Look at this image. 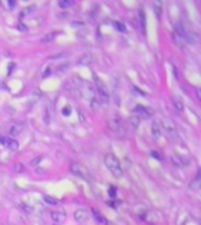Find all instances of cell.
Wrapping results in <instances>:
<instances>
[{"instance_id":"1","label":"cell","mask_w":201,"mask_h":225,"mask_svg":"<svg viewBox=\"0 0 201 225\" xmlns=\"http://www.w3.org/2000/svg\"><path fill=\"white\" fill-rule=\"evenodd\" d=\"M105 165L106 168L112 172V175L116 178H120L122 176V169H121V164L119 158L115 155L107 154L105 156Z\"/></svg>"},{"instance_id":"2","label":"cell","mask_w":201,"mask_h":225,"mask_svg":"<svg viewBox=\"0 0 201 225\" xmlns=\"http://www.w3.org/2000/svg\"><path fill=\"white\" fill-rule=\"evenodd\" d=\"M160 126H161V130H164L165 134L170 137V138L174 140V138L178 137V129H176L175 124L173 123L170 119H164L160 122Z\"/></svg>"},{"instance_id":"3","label":"cell","mask_w":201,"mask_h":225,"mask_svg":"<svg viewBox=\"0 0 201 225\" xmlns=\"http://www.w3.org/2000/svg\"><path fill=\"white\" fill-rule=\"evenodd\" d=\"M94 82H95V88L98 90V95L101 99V101L103 103H107L108 99H109V94H108V89L106 87V84L103 83V81L100 78H98L97 75H94Z\"/></svg>"},{"instance_id":"4","label":"cell","mask_w":201,"mask_h":225,"mask_svg":"<svg viewBox=\"0 0 201 225\" xmlns=\"http://www.w3.org/2000/svg\"><path fill=\"white\" fill-rule=\"evenodd\" d=\"M71 171L76 175V176H79L80 178L82 179H85V181H92V176H91V174L88 172V170L82 165V164L78 163V162H73L71 164Z\"/></svg>"},{"instance_id":"5","label":"cell","mask_w":201,"mask_h":225,"mask_svg":"<svg viewBox=\"0 0 201 225\" xmlns=\"http://www.w3.org/2000/svg\"><path fill=\"white\" fill-rule=\"evenodd\" d=\"M108 126L114 134H115L118 137H122L125 135V130H124V127H122V123H121L120 119H113L108 122Z\"/></svg>"},{"instance_id":"6","label":"cell","mask_w":201,"mask_h":225,"mask_svg":"<svg viewBox=\"0 0 201 225\" xmlns=\"http://www.w3.org/2000/svg\"><path fill=\"white\" fill-rule=\"evenodd\" d=\"M0 144L4 146L5 148H7V149L12 150V151H15L19 148V143L14 138L8 136H4V135H0Z\"/></svg>"},{"instance_id":"7","label":"cell","mask_w":201,"mask_h":225,"mask_svg":"<svg viewBox=\"0 0 201 225\" xmlns=\"http://www.w3.org/2000/svg\"><path fill=\"white\" fill-rule=\"evenodd\" d=\"M51 218L57 225H61L66 219V213H65L63 209L54 210V211H51Z\"/></svg>"},{"instance_id":"8","label":"cell","mask_w":201,"mask_h":225,"mask_svg":"<svg viewBox=\"0 0 201 225\" xmlns=\"http://www.w3.org/2000/svg\"><path fill=\"white\" fill-rule=\"evenodd\" d=\"M74 219L78 223H85L88 219V212L86 211L85 209H78L74 212Z\"/></svg>"},{"instance_id":"9","label":"cell","mask_w":201,"mask_h":225,"mask_svg":"<svg viewBox=\"0 0 201 225\" xmlns=\"http://www.w3.org/2000/svg\"><path fill=\"white\" fill-rule=\"evenodd\" d=\"M22 129H24V124L20 123V122H15V123H13L11 127H9V135L12 136V138L15 136H18V135H20V132L22 131Z\"/></svg>"},{"instance_id":"10","label":"cell","mask_w":201,"mask_h":225,"mask_svg":"<svg viewBox=\"0 0 201 225\" xmlns=\"http://www.w3.org/2000/svg\"><path fill=\"white\" fill-rule=\"evenodd\" d=\"M134 113L135 115H140V116H142V117H148V116H151L152 115V110L149 109V108H145L142 106H137L134 108Z\"/></svg>"},{"instance_id":"11","label":"cell","mask_w":201,"mask_h":225,"mask_svg":"<svg viewBox=\"0 0 201 225\" xmlns=\"http://www.w3.org/2000/svg\"><path fill=\"white\" fill-rule=\"evenodd\" d=\"M152 135L154 138H159L161 135V126H160V121L155 120L152 124Z\"/></svg>"},{"instance_id":"12","label":"cell","mask_w":201,"mask_h":225,"mask_svg":"<svg viewBox=\"0 0 201 225\" xmlns=\"http://www.w3.org/2000/svg\"><path fill=\"white\" fill-rule=\"evenodd\" d=\"M182 38L186 39V41L189 42V44H195L198 41V35L195 33H191V32H185Z\"/></svg>"},{"instance_id":"13","label":"cell","mask_w":201,"mask_h":225,"mask_svg":"<svg viewBox=\"0 0 201 225\" xmlns=\"http://www.w3.org/2000/svg\"><path fill=\"white\" fill-rule=\"evenodd\" d=\"M172 103H173V107L175 108V110L178 111V113H181L183 110V103L182 101L179 99V97H173L172 99Z\"/></svg>"},{"instance_id":"14","label":"cell","mask_w":201,"mask_h":225,"mask_svg":"<svg viewBox=\"0 0 201 225\" xmlns=\"http://www.w3.org/2000/svg\"><path fill=\"white\" fill-rule=\"evenodd\" d=\"M189 186H191V189H193V190H198L199 188H200V170L198 171L197 176H195V178H194V181L191 182Z\"/></svg>"},{"instance_id":"15","label":"cell","mask_w":201,"mask_h":225,"mask_svg":"<svg viewBox=\"0 0 201 225\" xmlns=\"http://www.w3.org/2000/svg\"><path fill=\"white\" fill-rule=\"evenodd\" d=\"M92 62V56L91 55H82V56L79 59L78 61V65H81V66H87Z\"/></svg>"},{"instance_id":"16","label":"cell","mask_w":201,"mask_h":225,"mask_svg":"<svg viewBox=\"0 0 201 225\" xmlns=\"http://www.w3.org/2000/svg\"><path fill=\"white\" fill-rule=\"evenodd\" d=\"M92 212H93V215H94V218H95V219H97L99 223H103V224H107V223H108V222L106 221L105 218H103V215H101V213H100L99 211H97L95 209H93V210H92Z\"/></svg>"},{"instance_id":"17","label":"cell","mask_w":201,"mask_h":225,"mask_svg":"<svg viewBox=\"0 0 201 225\" xmlns=\"http://www.w3.org/2000/svg\"><path fill=\"white\" fill-rule=\"evenodd\" d=\"M58 35V32H52V33H49V34H46V35L41 39L42 42H49V41H52L54 40V38Z\"/></svg>"},{"instance_id":"18","label":"cell","mask_w":201,"mask_h":225,"mask_svg":"<svg viewBox=\"0 0 201 225\" xmlns=\"http://www.w3.org/2000/svg\"><path fill=\"white\" fill-rule=\"evenodd\" d=\"M139 17H140V24H141L142 32H145V29H146V15L142 11H139Z\"/></svg>"},{"instance_id":"19","label":"cell","mask_w":201,"mask_h":225,"mask_svg":"<svg viewBox=\"0 0 201 225\" xmlns=\"http://www.w3.org/2000/svg\"><path fill=\"white\" fill-rule=\"evenodd\" d=\"M74 4L73 1H70V0H61V1H59V6L61 7V8H67V7H70L72 5Z\"/></svg>"},{"instance_id":"20","label":"cell","mask_w":201,"mask_h":225,"mask_svg":"<svg viewBox=\"0 0 201 225\" xmlns=\"http://www.w3.org/2000/svg\"><path fill=\"white\" fill-rule=\"evenodd\" d=\"M44 199L46 203L51 204V205H57V204H58V201H57V199H53L52 197H49V196H45Z\"/></svg>"},{"instance_id":"21","label":"cell","mask_w":201,"mask_h":225,"mask_svg":"<svg viewBox=\"0 0 201 225\" xmlns=\"http://www.w3.org/2000/svg\"><path fill=\"white\" fill-rule=\"evenodd\" d=\"M130 121H131V123H132V126H133V127H135V128L138 127L139 122H140V120H139L138 116H132V117L130 119Z\"/></svg>"},{"instance_id":"22","label":"cell","mask_w":201,"mask_h":225,"mask_svg":"<svg viewBox=\"0 0 201 225\" xmlns=\"http://www.w3.org/2000/svg\"><path fill=\"white\" fill-rule=\"evenodd\" d=\"M114 27H115V29H118L119 32H125V26H124L121 22L119 21L114 22Z\"/></svg>"},{"instance_id":"23","label":"cell","mask_w":201,"mask_h":225,"mask_svg":"<svg viewBox=\"0 0 201 225\" xmlns=\"http://www.w3.org/2000/svg\"><path fill=\"white\" fill-rule=\"evenodd\" d=\"M14 171L15 172H21L24 171V165L21 163H18L14 165Z\"/></svg>"},{"instance_id":"24","label":"cell","mask_w":201,"mask_h":225,"mask_svg":"<svg viewBox=\"0 0 201 225\" xmlns=\"http://www.w3.org/2000/svg\"><path fill=\"white\" fill-rule=\"evenodd\" d=\"M63 115L64 116H70V115H71V108H70L68 106L63 108Z\"/></svg>"},{"instance_id":"25","label":"cell","mask_w":201,"mask_h":225,"mask_svg":"<svg viewBox=\"0 0 201 225\" xmlns=\"http://www.w3.org/2000/svg\"><path fill=\"white\" fill-rule=\"evenodd\" d=\"M160 3H158V4L154 5V9L156 11V15H158V18H160Z\"/></svg>"},{"instance_id":"26","label":"cell","mask_w":201,"mask_h":225,"mask_svg":"<svg viewBox=\"0 0 201 225\" xmlns=\"http://www.w3.org/2000/svg\"><path fill=\"white\" fill-rule=\"evenodd\" d=\"M109 196H111L112 198H114V197L116 196V189L115 188H113V186H112L111 189H109Z\"/></svg>"},{"instance_id":"27","label":"cell","mask_w":201,"mask_h":225,"mask_svg":"<svg viewBox=\"0 0 201 225\" xmlns=\"http://www.w3.org/2000/svg\"><path fill=\"white\" fill-rule=\"evenodd\" d=\"M197 96H198V99H199V100H201V96H200V89H199V88H197Z\"/></svg>"},{"instance_id":"28","label":"cell","mask_w":201,"mask_h":225,"mask_svg":"<svg viewBox=\"0 0 201 225\" xmlns=\"http://www.w3.org/2000/svg\"><path fill=\"white\" fill-rule=\"evenodd\" d=\"M152 156H155V157H156L158 159H160V156L156 154V153H152Z\"/></svg>"},{"instance_id":"29","label":"cell","mask_w":201,"mask_h":225,"mask_svg":"<svg viewBox=\"0 0 201 225\" xmlns=\"http://www.w3.org/2000/svg\"><path fill=\"white\" fill-rule=\"evenodd\" d=\"M8 4H9V6H11V7H12V6H13V7H14V5H15V3H14V1H13V3H12V1H8Z\"/></svg>"},{"instance_id":"30","label":"cell","mask_w":201,"mask_h":225,"mask_svg":"<svg viewBox=\"0 0 201 225\" xmlns=\"http://www.w3.org/2000/svg\"><path fill=\"white\" fill-rule=\"evenodd\" d=\"M106 225H114V224H112V223H107Z\"/></svg>"}]
</instances>
